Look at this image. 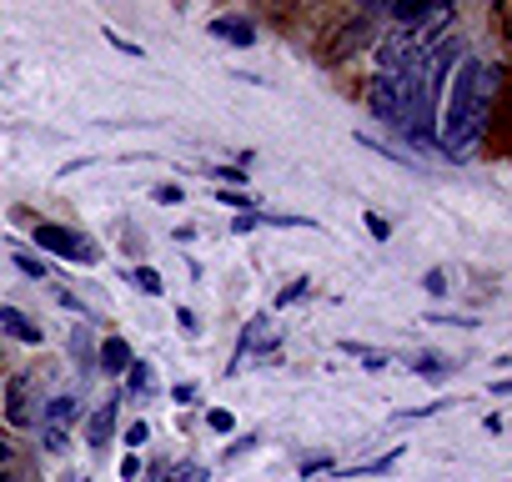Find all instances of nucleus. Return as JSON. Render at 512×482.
I'll return each mask as SVG.
<instances>
[{
	"mask_svg": "<svg viewBox=\"0 0 512 482\" xmlns=\"http://www.w3.org/2000/svg\"><path fill=\"white\" fill-rule=\"evenodd\" d=\"M487 101H492V71H482L477 61H457L452 111H447V141H442L452 156L477 136V126H482V116H487Z\"/></svg>",
	"mask_w": 512,
	"mask_h": 482,
	"instance_id": "obj_1",
	"label": "nucleus"
},
{
	"mask_svg": "<svg viewBox=\"0 0 512 482\" xmlns=\"http://www.w3.org/2000/svg\"><path fill=\"white\" fill-rule=\"evenodd\" d=\"M36 241H41L46 252H56V257H76V262H96V257H101L91 241H81V236L66 231V226H36Z\"/></svg>",
	"mask_w": 512,
	"mask_h": 482,
	"instance_id": "obj_2",
	"label": "nucleus"
},
{
	"mask_svg": "<svg viewBox=\"0 0 512 482\" xmlns=\"http://www.w3.org/2000/svg\"><path fill=\"white\" fill-rule=\"evenodd\" d=\"M367 106H372L377 121L402 126V91H397V76H372V86H367Z\"/></svg>",
	"mask_w": 512,
	"mask_h": 482,
	"instance_id": "obj_3",
	"label": "nucleus"
},
{
	"mask_svg": "<svg viewBox=\"0 0 512 482\" xmlns=\"http://www.w3.org/2000/svg\"><path fill=\"white\" fill-rule=\"evenodd\" d=\"M277 342H282V332L272 327V317H251V322H246V332H241V352H236L231 372H236V367H241L251 352H272Z\"/></svg>",
	"mask_w": 512,
	"mask_h": 482,
	"instance_id": "obj_4",
	"label": "nucleus"
},
{
	"mask_svg": "<svg viewBox=\"0 0 512 482\" xmlns=\"http://www.w3.org/2000/svg\"><path fill=\"white\" fill-rule=\"evenodd\" d=\"M6 422L31 427V382L26 377H11V387H6Z\"/></svg>",
	"mask_w": 512,
	"mask_h": 482,
	"instance_id": "obj_5",
	"label": "nucleus"
},
{
	"mask_svg": "<svg viewBox=\"0 0 512 482\" xmlns=\"http://www.w3.org/2000/svg\"><path fill=\"white\" fill-rule=\"evenodd\" d=\"M211 36H221V41H231V46H256V26L241 21V16H221V21H211Z\"/></svg>",
	"mask_w": 512,
	"mask_h": 482,
	"instance_id": "obj_6",
	"label": "nucleus"
},
{
	"mask_svg": "<svg viewBox=\"0 0 512 482\" xmlns=\"http://www.w3.org/2000/svg\"><path fill=\"white\" fill-rule=\"evenodd\" d=\"M0 332H11V337H21V342H41V327L26 317V312H16V307H0Z\"/></svg>",
	"mask_w": 512,
	"mask_h": 482,
	"instance_id": "obj_7",
	"label": "nucleus"
},
{
	"mask_svg": "<svg viewBox=\"0 0 512 482\" xmlns=\"http://www.w3.org/2000/svg\"><path fill=\"white\" fill-rule=\"evenodd\" d=\"M111 427H116V402H101V407H96V417H91V427H86V442L101 452V447H106V437H111Z\"/></svg>",
	"mask_w": 512,
	"mask_h": 482,
	"instance_id": "obj_8",
	"label": "nucleus"
},
{
	"mask_svg": "<svg viewBox=\"0 0 512 482\" xmlns=\"http://www.w3.org/2000/svg\"><path fill=\"white\" fill-rule=\"evenodd\" d=\"M136 357H131V347L121 342V337H111L106 347H101V372H111V377H121L126 367H131Z\"/></svg>",
	"mask_w": 512,
	"mask_h": 482,
	"instance_id": "obj_9",
	"label": "nucleus"
},
{
	"mask_svg": "<svg viewBox=\"0 0 512 482\" xmlns=\"http://www.w3.org/2000/svg\"><path fill=\"white\" fill-rule=\"evenodd\" d=\"M46 417H51V427H66V422L81 417V402H76V397H56V402L46 407Z\"/></svg>",
	"mask_w": 512,
	"mask_h": 482,
	"instance_id": "obj_10",
	"label": "nucleus"
},
{
	"mask_svg": "<svg viewBox=\"0 0 512 482\" xmlns=\"http://www.w3.org/2000/svg\"><path fill=\"white\" fill-rule=\"evenodd\" d=\"M342 352H347V357H357V362H362V367H372V372H377V367H387V352H377V347H362V342H342Z\"/></svg>",
	"mask_w": 512,
	"mask_h": 482,
	"instance_id": "obj_11",
	"label": "nucleus"
},
{
	"mask_svg": "<svg viewBox=\"0 0 512 482\" xmlns=\"http://www.w3.org/2000/svg\"><path fill=\"white\" fill-rule=\"evenodd\" d=\"M362 36H367V26H362V21H357V26H352V31H342V36H337V46H332V51H327V56H332V61H342V56H347V51H357V46H362Z\"/></svg>",
	"mask_w": 512,
	"mask_h": 482,
	"instance_id": "obj_12",
	"label": "nucleus"
},
{
	"mask_svg": "<svg viewBox=\"0 0 512 482\" xmlns=\"http://www.w3.org/2000/svg\"><path fill=\"white\" fill-rule=\"evenodd\" d=\"M412 372H417V377H432V382H442V377L452 372V362H442V357H417V362H412Z\"/></svg>",
	"mask_w": 512,
	"mask_h": 482,
	"instance_id": "obj_13",
	"label": "nucleus"
},
{
	"mask_svg": "<svg viewBox=\"0 0 512 482\" xmlns=\"http://www.w3.org/2000/svg\"><path fill=\"white\" fill-rule=\"evenodd\" d=\"M136 287H141L146 297H161V292H166V282H161L151 267H141V272H136Z\"/></svg>",
	"mask_w": 512,
	"mask_h": 482,
	"instance_id": "obj_14",
	"label": "nucleus"
},
{
	"mask_svg": "<svg viewBox=\"0 0 512 482\" xmlns=\"http://www.w3.org/2000/svg\"><path fill=\"white\" fill-rule=\"evenodd\" d=\"M166 482H206V467H166Z\"/></svg>",
	"mask_w": 512,
	"mask_h": 482,
	"instance_id": "obj_15",
	"label": "nucleus"
},
{
	"mask_svg": "<svg viewBox=\"0 0 512 482\" xmlns=\"http://www.w3.org/2000/svg\"><path fill=\"white\" fill-rule=\"evenodd\" d=\"M16 267H21L26 277H36V282H46V277H51V272H46V262H36V257H26V252L16 257Z\"/></svg>",
	"mask_w": 512,
	"mask_h": 482,
	"instance_id": "obj_16",
	"label": "nucleus"
},
{
	"mask_svg": "<svg viewBox=\"0 0 512 482\" xmlns=\"http://www.w3.org/2000/svg\"><path fill=\"white\" fill-rule=\"evenodd\" d=\"M367 231H372L377 241H387V236H392V226H387V216H377V211H367Z\"/></svg>",
	"mask_w": 512,
	"mask_h": 482,
	"instance_id": "obj_17",
	"label": "nucleus"
},
{
	"mask_svg": "<svg viewBox=\"0 0 512 482\" xmlns=\"http://www.w3.org/2000/svg\"><path fill=\"white\" fill-rule=\"evenodd\" d=\"M307 287H312V282H292V287H282V297H277V302H282V307H292V302H302V297H307Z\"/></svg>",
	"mask_w": 512,
	"mask_h": 482,
	"instance_id": "obj_18",
	"label": "nucleus"
},
{
	"mask_svg": "<svg viewBox=\"0 0 512 482\" xmlns=\"http://www.w3.org/2000/svg\"><path fill=\"white\" fill-rule=\"evenodd\" d=\"M126 377H131V387H136V392H146V387H151V372H146L141 362H131V367H126Z\"/></svg>",
	"mask_w": 512,
	"mask_h": 482,
	"instance_id": "obj_19",
	"label": "nucleus"
},
{
	"mask_svg": "<svg viewBox=\"0 0 512 482\" xmlns=\"http://www.w3.org/2000/svg\"><path fill=\"white\" fill-rule=\"evenodd\" d=\"M216 201H226V206H236V211H251V196H246V191H221Z\"/></svg>",
	"mask_w": 512,
	"mask_h": 482,
	"instance_id": "obj_20",
	"label": "nucleus"
},
{
	"mask_svg": "<svg viewBox=\"0 0 512 482\" xmlns=\"http://www.w3.org/2000/svg\"><path fill=\"white\" fill-rule=\"evenodd\" d=\"M46 452H66V427H46Z\"/></svg>",
	"mask_w": 512,
	"mask_h": 482,
	"instance_id": "obj_21",
	"label": "nucleus"
},
{
	"mask_svg": "<svg viewBox=\"0 0 512 482\" xmlns=\"http://www.w3.org/2000/svg\"><path fill=\"white\" fill-rule=\"evenodd\" d=\"M106 41H111L121 56H141V46H136V41H126V36H111V31H106Z\"/></svg>",
	"mask_w": 512,
	"mask_h": 482,
	"instance_id": "obj_22",
	"label": "nucleus"
},
{
	"mask_svg": "<svg viewBox=\"0 0 512 482\" xmlns=\"http://www.w3.org/2000/svg\"><path fill=\"white\" fill-rule=\"evenodd\" d=\"M216 181H231V186H241V181H246V171H241V166H216Z\"/></svg>",
	"mask_w": 512,
	"mask_h": 482,
	"instance_id": "obj_23",
	"label": "nucleus"
},
{
	"mask_svg": "<svg viewBox=\"0 0 512 482\" xmlns=\"http://www.w3.org/2000/svg\"><path fill=\"white\" fill-rule=\"evenodd\" d=\"M422 287H427L432 297H442V292H447V277H442V272H427V277H422Z\"/></svg>",
	"mask_w": 512,
	"mask_h": 482,
	"instance_id": "obj_24",
	"label": "nucleus"
},
{
	"mask_svg": "<svg viewBox=\"0 0 512 482\" xmlns=\"http://www.w3.org/2000/svg\"><path fill=\"white\" fill-rule=\"evenodd\" d=\"M206 422H211V432H231V412H221V407H216Z\"/></svg>",
	"mask_w": 512,
	"mask_h": 482,
	"instance_id": "obj_25",
	"label": "nucleus"
},
{
	"mask_svg": "<svg viewBox=\"0 0 512 482\" xmlns=\"http://www.w3.org/2000/svg\"><path fill=\"white\" fill-rule=\"evenodd\" d=\"M146 437H151V427H146V422H131V432H126V442H131V447H141Z\"/></svg>",
	"mask_w": 512,
	"mask_h": 482,
	"instance_id": "obj_26",
	"label": "nucleus"
},
{
	"mask_svg": "<svg viewBox=\"0 0 512 482\" xmlns=\"http://www.w3.org/2000/svg\"><path fill=\"white\" fill-rule=\"evenodd\" d=\"M156 201H161V206H176L181 191H176V186H156Z\"/></svg>",
	"mask_w": 512,
	"mask_h": 482,
	"instance_id": "obj_27",
	"label": "nucleus"
},
{
	"mask_svg": "<svg viewBox=\"0 0 512 482\" xmlns=\"http://www.w3.org/2000/svg\"><path fill=\"white\" fill-rule=\"evenodd\" d=\"M121 477H126V482H136V477H141V462H136V457H126V462H121Z\"/></svg>",
	"mask_w": 512,
	"mask_h": 482,
	"instance_id": "obj_28",
	"label": "nucleus"
},
{
	"mask_svg": "<svg viewBox=\"0 0 512 482\" xmlns=\"http://www.w3.org/2000/svg\"><path fill=\"white\" fill-rule=\"evenodd\" d=\"M176 322H181V332H196V317H191V307H181V312H176Z\"/></svg>",
	"mask_w": 512,
	"mask_h": 482,
	"instance_id": "obj_29",
	"label": "nucleus"
},
{
	"mask_svg": "<svg viewBox=\"0 0 512 482\" xmlns=\"http://www.w3.org/2000/svg\"><path fill=\"white\" fill-rule=\"evenodd\" d=\"M251 447H256V437H241L236 447H226V457H241V452H251Z\"/></svg>",
	"mask_w": 512,
	"mask_h": 482,
	"instance_id": "obj_30",
	"label": "nucleus"
},
{
	"mask_svg": "<svg viewBox=\"0 0 512 482\" xmlns=\"http://www.w3.org/2000/svg\"><path fill=\"white\" fill-rule=\"evenodd\" d=\"M11 462V442H0V467H6Z\"/></svg>",
	"mask_w": 512,
	"mask_h": 482,
	"instance_id": "obj_31",
	"label": "nucleus"
},
{
	"mask_svg": "<svg viewBox=\"0 0 512 482\" xmlns=\"http://www.w3.org/2000/svg\"><path fill=\"white\" fill-rule=\"evenodd\" d=\"M0 482H11V477H6V472H0Z\"/></svg>",
	"mask_w": 512,
	"mask_h": 482,
	"instance_id": "obj_32",
	"label": "nucleus"
}]
</instances>
